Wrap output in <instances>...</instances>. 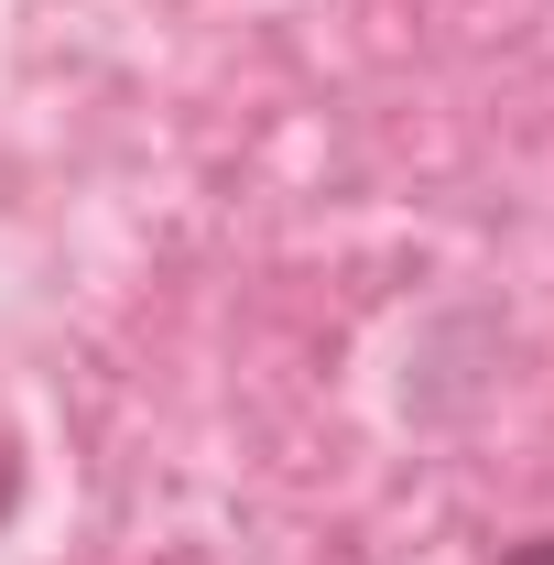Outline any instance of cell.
Segmentation results:
<instances>
[{"label": "cell", "instance_id": "1", "mask_svg": "<svg viewBox=\"0 0 554 565\" xmlns=\"http://www.w3.org/2000/svg\"><path fill=\"white\" fill-rule=\"evenodd\" d=\"M489 565H554V533H522V544H500Z\"/></svg>", "mask_w": 554, "mask_h": 565}]
</instances>
